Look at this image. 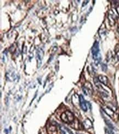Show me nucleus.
<instances>
[{
	"mask_svg": "<svg viewBox=\"0 0 119 134\" xmlns=\"http://www.w3.org/2000/svg\"><path fill=\"white\" fill-rule=\"evenodd\" d=\"M104 111H105V113L108 115L109 116H110L111 118H112L113 116L114 115V112L111 109H110L109 108H104Z\"/></svg>",
	"mask_w": 119,
	"mask_h": 134,
	"instance_id": "8",
	"label": "nucleus"
},
{
	"mask_svg": "<svg viewBox=\"0 0 119 134\" xmlns=\"http://www.w3.org/2000/svg\"><path fill=\"white\" fill-rule=\"evenodd\" d=\"M91 51L93 55V58L94 60L95 63L97 65L101 60V55L100 53L99 45L98 41L94 42L92 47Z\"/></svg>",
	"mask_w": 119,
	"mask_h": 134,
	"instance_id": "1",
	"label": "nucleus"
},
{
	"mask_svg": "<svg viewBox=\"0 0 119 134\" xmlns=\"http://www.w3.org/2000/svg\"><path fill=\"white\" fill-rule=\"evenodd\" d=\"M43 51L41 49L39 48L37 49V51L36 53V60H37V68H39L42 64V60L43 57Z\"/></svg>",
	"mask_w": 119,
	"mask_h": 134,
	"instance_id": "3",
	"label": "nucleus"
},
{
	"mask_svg": "<svg viewBox=\"0 0 119 134\" xmlns=\"http://www.w3.org/2000/svg\"><path fill=\"white\" fill-rule=\"evenodd\" d=\"M64 129H65V128L64 127H60V131H61V134H66Z\"/></svg>",
	"mask_w": 119,
	"mask_h": 134,
	"instance_id": "9",
	"label": "nucleus"
},
{
	"mask_svg": "<svg viewBox=\"0 0 119 134\" xmlns=\"http://www.w3.org/2000/svg\"><path fill=\"white\" fill-rule=\"evenodd\" d=\"M79 103H80L81 108L84 111H86L87 110V105L86 104V100H85L82 94H80V95L79 96Z\"/></svg>",
	"mask_w": 119,
	"mask_h": 134,
	"instance_id": "5",
	"label": "nucleus"
},
{
	"mask_svg": "<svg viewBox=\"0 0 119 134\" xmlns=\"http://www.w3.org/2000/svg\"><path fill=\"white\" fill-rule=\"evenodd\" d=\"M98 80L99 82L103 83L104 85H107V83H108V79H107V77L105 75H99L98 77Z\"/></svg>",
	"mask_w": 119,
	"mask_h": 134,
	"instance_id": "6",
	"label": "nucleus"
},
{
	"mask_svg": "<svg viewBox=\"0 0 119 134\" xmlns=\"http://www.w3.org/2000/svg\"><path fill=\"white\" fill-rule=\"evenodd\" d=\"M77 134H80V133H77Z\"/></svg>",
	"mask_w": 119,
	"mask_h": 134,
	"instance_id": "10",
	"label": "nucleus"
},
{
	"mask_svg": "<svg viewBox=\"0 0 119 134\" xmlns=\"http://www.w3.org/2000/svg\"><path fill=\"white\" fill-rule=\"evenodd\" d=\"M92 126H93V125H92V122L89 119H87L84 121L83 126L84 127L85 129H90V128L92 127Z\"/></svg>",
	"mask_w": 119,
	"mask_h": 134,
	"instance_id": "7",
	"label": "nucleus"
},
{
	"mask_svg": "<svg viewBox=\"0 0 119 134\" xmlns=\"http://www.w3.org/2000/svg\"><path fill=\"white\" fill-rule=\"evenodd\" d=\"M60 118L62 120L65 122H66V123H70V122H72L74 119V116H73V114L68 110L62 114Z\"/></svg>",
	"mask_w": 119,
	"mask_h": 134,
	"instance_id": "2",
	"label": "nucleus"
},
{
	"mask_svg": "<svg viewBox=\"0 0 119 134\" xmlns=\"http://www.w3.org/2000/svg\"><path fill=\"white\" fill-rule=\"evenodd\" d=\"M82 91L84 94L86 96L92 94V91H93L92 85L89 82L85 83V85L82 87Z\"/></svg>",
	"mask_w": 119,
	"mask_h": 134,
	"instance_id": "4",
	"label": "nucleus"
}]
</instances>
